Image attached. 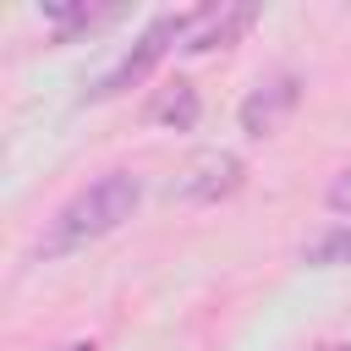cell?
I'll use <instances>...</instances> for the list:
<instances>
[{"label": "cell", "instance_id": "cell-1", "mask_svg": "<svg viewBox=\"0 0 351 351\" xmlns=\"http://www.w3.org/2000/svg\"><path fill=\"white\" fill-rule=\"evenodd\" d=\"M137 197H143V181H137L132 170H104L99 181H88L82 192H71V197L55 208V219H49L44 236H38V252H44V258H66V252H77V247L121 230V225L137 214Z\"/></svg>", "mask_w": 351, "mask_h": 351}, {"label": "cell", "instance_id": "cell-2", "mask_svg": "<svg viewBox=\"0 0 351 351\" xmlns=\"http://www.w3.org/2000/svg\"><path fill=\"white\" fill-rule=\"evenodd\" d=\"M181 33H186V11H165V16H154V22L137 33V44H132V49H126V55H121V60L82 93V104H104V99H121L126 88H137L170 49H181Z\"/></svg>", "mask_w": 351, "mask_h": 351}, {"label": "cell", "instance_id": "cell-3", "mask_svg": "<svg viewBox=\"0 0 351 351\" xmlns=\"http://www.w3.org/2000/svg\"><path fill=\"white\" fill-rule=\"evenodd\" d=\"M252 22H258V5H247V0H214V5H197V11H186L181 49H186V55L230 49V44H236Z\"/></svg>", "mask_w": 351, "mask_h": 351}, {"label": "cell", "instance_id": "cell-4", "mask_svg": "<svg viewBox=\"0 0 351 351\" xmlns=\"http://www.w3.org/2000/svg\"><path fill=\"white\" fill-rule=\"evenodd\" d=\"M241 181H247V165L230 148H208V154H197L181 170V181L170 186V197H181V203H219V197L241 192Z\"/></svg>", "mask_w": 351, "mask_h": 351}, {"label": "cell", "instance_id": "cell-5", "mask_svg": "<svg viewBox=\"0 0 351 351\" xmlns=\"http://www.w3.org/2000/svg\"><path fill=\"white\" fill-rule=\"evenodd\" d=\"M296 104H302V77H296V71H274V77H263V82L241 99V132H247V137H269V132H280V121H285Z\"/></svg>", "mask_w": 351, "mask_h": 351}, {"label": "cell", "instance_id": "cell-6", "mask_svg": "<svg viewBox=\"0 0 351 351\" xmlns=\"http://www.w3.org/2000/svg\"><path fill=\"white\" fill-rule=\"evenodd\" d=\"M197 88L186 82V77H176V82H165L154 99H148V121H159V126H170V132H192L197 126Z\"/></svg>", "mask_w": 351, "mask_h": 351}, {"label": "cell", "instance_id": "cell-7", "mask_svg": "<svg viewBox=\"0 0 351 351\" xmlns=\"http://www.w3.org/2000/svg\"><path fill=\"white\" fill-rule=\"evenodd\" d=\"M38 11H44V22L55 27V44H66L71 33H82V27H99V22H110V16H115L110 5H60V0H44Z\"/></svg>", "mask_w": 351, "mask_h": 351}, {"label": "cell", "instance_id": "cell-8", "mask_svg": "<svg viewBox=\"0 0 351 351\" xmlns=\"http://www.w3.org/2000/svg\"><path fill=\"white\" fill-rule=\"evenodd\" d=\"M302 263L307 269H346L351 263V225H329L324 236H313L302 247Z\"/></svg>", "mask_w": 351, "mask_h": 351}, {"label": "cell", "instance_id": "cell-9", "mask_svg": "<svg viewBox=\"0 0 351 351\" xmlns=\"http://www.w3.org/2000/svg\"><path fill=\"white\" fill-rule=\"evenodd\" d=\"M324 208L340 214V219H351V170H340V176L324 186Z\"/></svg>", "mask_w": 351, "mask_h": 351}, {"label": "cell", "instance_id": "cell-10", "mask_svg": "<svg viewBox=\"0 0 351 351\" xmlns=\"http://www.w3.org/2000/svg\"><path fill=\"white\" fill-rule=\"evenodd\" d=\"M55 351H99L93 340H66V346H55Z\"/></svg>", "mask_w": 351, "mask_h": 351}]
</instances>
